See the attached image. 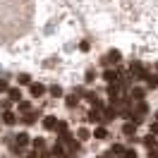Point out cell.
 Here are the masks:
<instances>
[{"label":"cell","instance_id":"obj_1","mask_svg":"<svg viewBox=\"0 0 158 158\" xmlns=\"http://www.w3.org/2000/svg\"><path fill=\"white\" fill-rule=\"evenodd\" d=\"M31 0H0V43H10L24 36L31 29Z\"/></svg>","mask_w":158,"mask_h":158},{"label":"cell","instance_id":"obj_2","mask_svg":"<svg viewBox=\"0 0 158 158\" xmlns=\"http://www.w3.org/2000/svg\"><path fill=\"white\" fill-rule=\"evenodd\" d=\"M129 74H132L134 79H144L146 77V69H144L141 62H132V65H129Z\"/></svg>","mask_w":158,"mask_h":158},{"label":"cell","instance_id":"obj_3","mask_svg":"<svg viewBox=\"0 0 158 158\" xmlns=\"http://www.w3.org/2000/svg\"><path fill=\"white\" fill-rule=\"evenodd\" d=\"M103 62H106V65H115V62H120V50H108V55L103 58Z\"/></svg>","mask_w":158,"mask_h":158},{"label":"cell","instance_id":"obj_4","mask_svg":"<svg viewBox=\"0 0 158 158\" xmlns=\"http://www.w3.org/2000/svg\"><path fill=\"white\" fill-rule=\"evenodd\" d=\"M103 79H106L108 84H115V81L120 79V74L115 72V69H106V72H103Z\"/></svg>","mask_w":158,"mask_h":158},{"label":"cell","instance_id":"obj_5","mask_svg":"<svg viewBox=\"0 0 158 158\" xmlns=\"http://www.w3.org/2000/svg\"><path fill=\"white\" fill-rule=\"evenodd\" d=\"M125 151H127L125 146H120V144H115V146L110 148V153H108V156H113V158H122V156H125Z\"/></svg>","mask_w":158,"mask_h":158},{"label":"cell","instance_id":"obj_6","mask_svg":"<svg viewBox=\"0 0 158 158\" xmlns=\"http://www.w3.org/2000/svg\"><path fill=\"white\" fill-rule=\"evenodd\" d=\"M29 89H31V96H43V94H46V86H43V84H31Z\"/></svg>","mask_w":158,"mask_h":158},{"label":"cell","instance_id":"obj_7","mask_svg":"<svg viewBox=\"0 0 158 158\" xmlns=\"http://www.w3.org/2000/svg\"><path fill=\"white\" fill-rule=\"evenodd\" d=\"M144 79H146L148 89H156V86H158V77H156V74H148V72H146V77H144Z\"/></svg>","mask_w":158,"mask_h":158},{"label":"cell","instance_id":"obj_8","mask_svg":"<svg viewBox=\"0 0 158 158\" xmlns=\"http://www.w3.org/2000/svg\"><path fill=\"white\" fill-rule=\"evenodd\" d=\"M86 120H89V122H101V110L94 106V110H91L89 115H86Z\"/></svg>","mask_w":158,"mask_h":158},{"label":"cell","instance_id":"obj_9","mask_svg":"<svg viewBox=\"0 0 158 158\" xmlns=\"http://www.w3.org/2000/svg\"><path fill=\"white\" fill-rule=\"evenodd\" d=\"M2 122H5V125H15V122H17V115L7 110V113H2Z\"/></svg>","mask_w":158,"mask_h":158},{"label":"cell","instance_id":"obj_10","mask_svg":"<svg viewBox=\"0 0 158 158\" xmlns=\"http://www.w3.org/2000/svg\"><path fill=\"white\" fill-rule=\"evenodd\" d=\"M134 132H137V125H134V122H127V125L122 127V134H127V137H134Z\"/></svg>","mask_w":158,"mask_h":158},{"label":"cell","instance_id":"obj_11","mask_svg":"<svg viewBox=\"0 0 158 158\" xmlns=\"http://www.w3.org/2000/svg\"><path fill=\"white\" fill-rule=\"evenodd\" d=\"M43 127H46V129H55V127H58V120L53 118V115H48V118L43 120Z\"/></svg>","mask_w":158,"mask_h":158},{"label":"cell","instance_id":"obj_12","mask_svg":"<svg viewBox=\"0 0 158 158\" xmlns=\"http://www.w3.org/2000/svg\"><path fill=\"white\" fill-rule=\"evenodd\" d=\"M144 96H146V91L144 89H132V101H144Z\"/></svg>","mask_w":158,"mask_h":158},{"label":"cell","instance_id":"obj_13","mask_svg":"<svg viewBox=\"0 0 158 158\" xmlns=\"http://www.w3.org/2000/svg\"><path fill=\"white\" fill-rule=\"evenodd\" d=\"M27 144H29V137H27V134H19V137H17V153H19V148L27 146Z\"/></svg>","mask_w":158,"mask_h":158},{"label":"cell","instance_id":"obj_14","mask_svg":"<svg viewBox=\"0 0 158 158\" xmlns=\"http://www.w3.org/2000/svg\"><path fill=\"white\" fill-rule=\"evenodd\" d=\"M77 137H79V141H86V139L91 137V132H89V129H86V127H81V129H79V132H77Z\"/></svg>","mask_w":158,"mask_h":158},{"label":"cell","instance_id":"obj_15","mask_svg":"<svg viewBox=\"0 0 158 158\" xmlns=\"http://www.w3.org/2000/svg\"><path fill=\"white\" fill-rule=\"evenodd\" d=\"M94 137H96V139H106V137H108V129H106V127H98L96 132H94Z\"/></svg>","mask_w":158,"mask_h":158},{"label":"cell","instance_id":"obj_16","mask_svg":"<svg viewBox=\"0 0 158 158\" xmlns=\"http://www.w3.org/2000/svg\"><path fill=\"white\" fill-rule=\"evenodd\" d=\"M22 122H24V125H31V122H36V118H34V113H27V115L22 118Z\"/></svg>","mask_w":158,"mask_h":158},{"label":"cell","instance_id":"obj_17","mask_svg":"<svg viewBox=\"0 0 158 158\" xmlns=\"http://www.w3.org/2000/svg\"><path fill=\"white\" fill-rule=\"evenodd\" d=\"M7 94H10V98H12V101H19V96H22L19 89H7Z\"/></svg>","mask_w":158,"mask_h":158},{"label":"cell","instance_id":"obj_18","mask_svg":"<svg viewBox=\"0 0 158 158\" xmlns=\"http://www.w3.org/2000/svg\"><path fill=\"white\" fill-rule=\"evenodd\" d=\"M94 79H96V72H94V69H89V72H86V77H84V81H86V84H91Z\"/></svg>","mask_w":158,"mask_h":158},{"label":"cell","instance_id":"obj_19","mask_svg":"<svg viewBox=\"0 0 158 158\" xmlns=\"http://www.w3.org/2000/svg\"><path fill=\"white\" fill-rule=\"evenodd\" d=\"M77 96H74V94H72V96H69V98H67V108H74V106H77Z\"/></svg>","mask_w":158,"mask_h":158},{"label":"cell","instance_id":"obj_20","mask_svg":"<svg viewBox=\"0 0 158 158\" xmlns=\"http://www.w3.org/2000/svg\"><path fill=\"white\" fill-rule=\"evenodd\" d=\"M50 94H53V96H60V94H62V89H60L58 84H53V86H50Z\"/></svg>","mask_w":158,"mask_h":158},{"label":"cell","instance_id":"obj_21","mask_svg":"<svg viewBox=\"0 0 158 158\" xmlns=\"http://www.w3.org/2000/svg\"><path fill=\"white\" fill-rule=\"evenodd\" d=\"M29 108H31V103H27V101H22V103H19V110H22V113H29Z\"/></svg>","mask_w":158,"mask_h":158},{"label":"cell","instance_id":"obj_22","mask_svg":"<svg viewBox=\"0 0 158 158\" xmlns=\"http://www.w3.org/2000/svg\"><path fill=\"white\" fill-rule=\"evenodd\" d=\"M144 144H146L148 148H153V146H156V139H153V137H146V139H144Z\"/></svg>","mask_w":158,"mask_h":158},{"label":"cell","instance_id":"obj_23","mask_svg":"<svg viewBox=\"0 0 158 158\" xmlns=\"http://www.w3.org/2000/svg\"><path fill=\"white\" fill-rule=\"evenodd\" d=\"M31 144H34V148H36V151H41V148H43V139H34Z\"/></svg>","mask_w":158,"mask_h":158},{"label":"cell","instance_id":"obj_24","mask_svg":"<svg viewBox=\"0 0 158 158\" xmlns=\"http://www.w3.org/2000/svg\"><path fill=\"white\" fill-rule=\"evenodd\" d=\"M19 84H31L29 74H19Z\"/></svg>","mask_w":158,"mask_h":158},{"label":"cell","instance_id":"obj_25","mask_svg":"<svg viewBox=\"0 0 158 158\" xmlns=\"http://www.w3.org/2000/svg\"><path fill=\"white\" fill-rule=\"evenodd\" d=\"M148 158H158V148H148Z\"/></svg>","mask_w":158,"mask_h":158},{"label":"cell","instance_id":"obj_26","mask_svg":"<svg viewBox=\"0 0 158 158\" xmlns=\"http://www.w3.org/2000/svg\"><path fill=\"white\" fill-rule=\"evenodd\" d=\"M125 158H137V153H134V151L129 148V151H125Z\"/></svg>","mask_w":158,"mask_h":158},{"label":"cell","instance_id":"obj_27","mask_svg":"<svg viewBox=\"0 0 158 158\" xmlns=\"http://www.w3.org/2000/svg\"><path fill=\"white\" fill-rule=\"evenodd\" d=\"M7 89H10V86H7V81L2 79V81H0V91H7Z\"/></svg>","mask_w":158,"mask_h":158},{"label":"cell","instance_id":"obj_28","mask_svg":"<svg viewBox=\"0 0 158 158\" xmlns=\"http://www.w3.org/2000/svg\"><path fill=\"white\" fill-rule=\"evenodd\" d=\"M151 129H153V132H156V134H158V125H153V127H151Z\"/></svg>","mask_w":158,"mask_h":158},{"label":"cell","instance_id":"obj_29","mask_svg":"<svg viewBox=\"0 0 158 158\" xmlns=\"http://www.w3.org/2000/svg\"><path fill=\"white\" fill-rule=\"evenodd\" d=\"M156 120H158V113H156Z\"/></svg>","mask_w":158,"mask_h":158}]
</instances>
